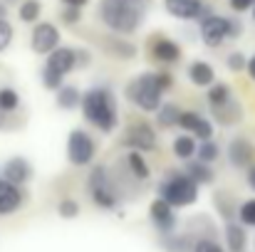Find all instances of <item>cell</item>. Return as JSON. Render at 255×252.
Here are the masks:
<instances>
[{"instance_id": "15", "label": "cell", "mask_w": 255, "mask_h": 252, "mask_svg": "<svg viewBox=\"0 0 255 252\" xmlns=\"http://www.w3.org/2000/svg\"><path fill=\"white\" fill-rule=\"evenodd\" d=\"M2 178L10 180V183H15V185L27 183V180L32 178V166H30V161L22 159V156L7 159V161L2 164Z\"/></svg>"}, {"instance_id": "32", "label": "cell", "mask_w": 255, "mask_h": 252, "mask_svg": "<svg viewBox=\"0 0 255 252\" xmlns=\"http://www.w3.org/2000/svg\"><path fill=\"white\" fill-rule=\"evenodd\" d=\"M62 82H65V75H57V72H52V70H47V67H42V86L45 89H60L62 86Z\"/></svg>"}, {"instance_id": "14", "label": "cell", "mask_w": 255, "mask_h": 252, "mask_svg": "<svg viewBox=\"0 0 255 252\" xmlns=\"http://www.w3.org/2000/svg\"><path fill=\"white\" fill-rule=\"evenodd\" d=\"M149 52H151L154 60H159V62H164V65H176V62L181 60V47H178L173 40L161 37V35L149 42Z\"/></svg>"}, {"instance_id": "35", "label": "cell", "mask_w": 255, "mask_h": 252, "mask_svg": "<svg viewBox=\"0 0 255 252\" xmlns=\"http://www.w3.org/2000/svg\"><path fill=\"white\" fill-rule=\"evenodd\" d=\"M246 55L243 52H231L228 57H226V67L231 70V72H241V70H246Z\"/></svg>"}, {"instance_id": "36", "label": "cell", "mask_w": 255, "mask_h": 252, "mask_svg": "<svg viewBox=\"0 0 255 252\" xmlns=\"http://www.w3.org/2000/svg\"><path fill=\"white\" fill-rule=\"evenodd\" d=\"M62 22L65 25H77L80 20H82V7H72V5H65V10H62Z\"/></svg>"}, {"instance_id": "31", "label": "cell", "mask_w": 255, "mask_h": 252, "mask_svg": "<svg viewBox=\"0 0 255 252\" xmlns=\"http://www.w3.org/2000/svg\"><path fill=\"white\" fill-rule=\"evenodd\" d=\"M57 213H60V218L72 220V218H77V215H80V203H77V200H72V198H65V200L57 205Z\"/></svg>"}, {"instance_id": "40", "label": "cell", "mask_w": 255, "mask_h": 252, "mask_svg": "<svg viewBox=\"0 0 255 252\" xmlns=\"http://www.w3.org/2000/svg\"><path fill=\"white\" fill-rule=\"evenodd\" d=\"M253 2L255 0H228V5H231L233 12H246V10L253 7Z\"/></svg>"}, {"instance_id": "42", "label": "cell", "mask_w": 255, "mask_h": 252, "mask_svg": "<svg viewBox=\"0 0 255 252\" xmlns=\"http://www.w3.org/2000/svg\"><path fill=\"white\" fill-rule=\"evenodd\" d=\"M246 72L251 75V80L255 82V55H251V57L246 60Z\"/></svg>"}, {"instance_id": "37", "label": "cell", "mask_w": 255, "mask_h": 252, "mask_svg": "<svg viewBox=\"0 0 255 252\" xmlns=\"http://www.w3.org/2000/svg\"><path fill=\"white\" fill-rule=\"evenodd\" d=\"M12 42V25L7 20H0V52H5Z\"/></svg>"}, {"instance_id": "39", "label": "cell", "mask_w": 255, "mask_h": 252, "mask_svg": "<svg viewBox=\"0 0 255 252\" xmlns=\"http://www.w3.org/2000/svg\"><path fill=\"white\" fill-rule=\"evenodd\" d=\"M154 80H156L161 91H169L173 86V75H169V72H154Z\"/></svg>"}, {"instance_id": "25", "label": "cell", "mask_w": 255, "mask_h": 252, "mask_svg": "<svg viewBox=\"0 0 255 252\" xmlns=\"http://www.w3.org/2000/svg\"><path fill=\"white\" fill-rule=\"evenodd\" d=\"M171 149H173V156H176V159L188 161V159H193V154H196V139H193L191 134H181V136L173 139Z\"/></svg>"}, {"instance_id": "27", "label": "cell", "mask_w": 255, "mask_h": 252, "mask_svg": "<svg viewBox=\"0 0 255 252\" xmlns=\"http://www.w3.org/2000/svg\"><path fill=\"white\" fill-rule=\"evenodd\" d=\"M40 15H42V2L40 0H20L17 2V17H20V22L32 25V22L40 20Z\"/></svg>"}, {"instance_id": "4", "label": "cell", "mask_w": 255, "mask_h": 252, "mask_svg": "<svg viewBox=\"0 0 255 252\" xmlns=\"http://www.w3.org/2000/svg\"><path fill=\"white\" fill-rule=\"evenodd\" d=\"M124 94L134 106H139L146 114H154L164 101V91L159 89V84L154 80V72H146V75H139L136 80H131L127 84Z\"/></svg>"}, {"instance_id": "20", "label": "cell", "mask_w": 255, "mask_h": 252, "mask_svg": "<svg viewBox=\"0 0 255 252\" xmlns=\"http://www.w3.org/2000/svg\"><path fill=\"white\" fill-rule=\"evenodd\" d=\"M183 173H186L191 180H196L198 185H203V183H213V178H216V173H213L211 164H203V161H198V159H188Z\"/></svg>"}, {"instance_id": "29", "label": "cell", "mask_w": 255, "mask_h": 252, "mask_svg": "<svg viewBox=\"0 0 255 252\" xmlns=\"http://www.w3.org/2000/svg\"><path fill=\"white\" fill-rule=\"evenodd\" d=\"M198 161H203V164H213V161H218V156H221V146L213 141V139H206V141H201V146H196V154H193Z\"/></svg>"}, {"instance_id": "44", "label": "cell", "mask_w": 255, "mask_h": 252, "mask_svg": "<svg viewBox=\"0 0 255 252\" xmlns=\"http://www.w3.org/2000/svg\"><path fill=\"white\" fill-rule=\"evenodd\" d=\"M248 185H251V188H255V166L248 168Z\"/></svg>"}, {"instance_id": "2", "label": "cell", "mask_w": 255, "mask_h": 252, "mask_svg": "<svg viewBox=\"0 0 255 252\" xmlns=\"http://www.w3.org/2000/svg\"><path fill=\"white\" fill-rule=\"evenodd\" d=\"M144 0H99V20L119 35L136 32L144 22Z\"/></svg>"}, {"instance_id": "9", "label": "cell", "mask_w": 255, "mask_h": 252, "mask_svg": "<svg viewBox=\"0 0 255 252\" xmlns=\"http://www.w3.org/2000/svg\"><path fill=\"white\" fill-rule=\"evenodd\" d=\"M124 144L134 151H151V149H156V131L151 129V124L136 121L127 129Z\"/></svg>"}, {"instance_id": "26", "label": "cell", "mask_w": 255, "mask_h": 252, "mask_svg": "<svg viewBox=\"0 0 255 252\" xmlns=\"http://www.w3.org/2000/svg\"><path fill=\"white\" fill-rule=\"evenodd\" d=\"M156 114V124L161 126V129H171V126H178V116H181V109L176 106V104H171V101H161V106L154 111Z\"/></svg>"}, {"instance_id": "7", "label": "cell", "mask_w": 255, "mask_h": 252, "mask_svg": "<svg viewBox=\"0 0 255 252\" xmlns=\"http://www.w3.org/2000/svg\"><path fill=\"white\" fill-rule=\"evenodd\" d=\"M94 141L85 129H72L67 136V161L72 166H89L94 159Z\"/></svg>"}, {"instance_id": "12", "label": "cell", "mask_w": 255, "mask_h": 252, "mask_svg": "<svg viewBox=\"0 0 255 252\" xmlns=\"http://www.w3.org/2000/svg\"><path fill=\"white\" fill-rule=\"evenodd\" d=\"M149 215H151V223L159 228V233H164V235L173 233V228H176V215H173V208H171L164 198H156V200L149 205Z\"/></svg>"}, {"instance_id": "41", "label": "cell", "mask_w": 255, "mask_h": 252, "mask_svg": "<svg viewBox=\"0 0 255 252\" xmlns=\"http://www.w3.org/2000/svg\"><path fill=\"white\" fill-rule=\"evenodd\" d=\"M75 52H77V67H85L89 62V52L87 50H75Z\"/></svg>"}, {"instance_id": "23", "label": "cell", "mask_w": 255, "mask_h": 252, "mask_svg": "<svg viewBox=\"0 0 255 252\" xmlns=\"http://www.w3.org/2000/svg\"><path fill=\"white\" fill-rule=\"evenodd\" d=\"M208 89V94H206V101H208V106L211 109H216V106H221V104H226V101H231L233 99V91H231V86L223 82H213L211 86H206Z\"/></svg>"}, {"instance_id": "24", "label": "cell", "mask_w": 255, "mask_h": 252, "mask_svg": "<svg viewBox=\"0 0 255 252\" xmlns=\"http://www.w3.org/2000/svg\"><path fill=\"white\" fill-rule=\"evenodd\" d=\"M211 114H213L216 121H221V124H236V121H241V106H238L236 99H231V101H226V104L211 109Z\"/></svg>"}, {"instance_id": "10", "label": "cell", "mask_w": 255, "mask_h": 252, "mask_svg": "<svg viewBox=\"0 0 255 252\" xmlns=\"http://www.w3.org/2000/svg\"><path fill=\"white\" fill-rule=\"evenodd\" d=\"M178 126H181L186 134H191L193 139H201V141L213 139V134H216L213 124H211L203 114H198V111H181Z\"/></svg>"}, {"instance_id": "3", "label": "cell", "mask_w": 255, "mask_h": 252, "mask_svg": "<svg viewBox=\"0 0 255 252\" xmlns=\"http://www.w3.org/2000/svg\"><path fill=\"white\" fill-rule=\"evenodd\" d=\"M159 198H164L171 208H183L198 200V183L191 180L186 173L171 170L159 185Z\"/></svg>"}, {"instance_id": "28", "label": "cell", "mask_w": 255, "mask_h": 252, "mask_svg": "<svg viewBox=\"0 0 255 252\" xmlns=\"http://www.w3.org/2000/svg\"><path fill=\"white\" fill-rule=\"evenodd\" d=\"M127 166L131 170V175H136L139 180H146V178H149V166H146L141 151H134V149H131V151L127 154Z\"/></svg>"}, {"instance_id": "16", "label": "cell", "mask_w": 255, "mask_h": 252, "mask_svg": "<svg viewBox=\"0 0 255 252\" xmlns=\"http://www.w3.org/2000/svg\"><path fill=\"white\" fill-rule=\"evenodd\" d=\"M253 156H255V149L248 139H243V136L231 139V144H228V161L236 168H248L253 164Z\"/></svg>"}, {"instance_id": "5", "label": "cell", "mask_w": 255, "mask_h": 252, "mask_svg": "<svg viewBox=\"0 0 255 252\" xmlns=\"http://www.w3.org/2000/svg\"><path fill=\"white\" fill-rule=\"evenodd\" d=\"M198 32H201V40L206 47H221L228 35H226V17L223 15H216L211 7L203 5L201 15H198Z\"/></svg>"}, {"instance_id": "34", "label": "cell", "mask_w": 255, "mask_h": 252, "mask_svg": "<svg viewBox=\"0 0 255 252\" xmlns=\"http://www.w3.org/2000/svg\"><path fill=\"white\" fill-rule=\"evenodd\" d=\"M226 35L228 40H238L243 35V22L241 17H226Z\"/></svg>"}, {"instance_id": "22", "label": "cell", "mask_w": 255, "mask_h": 252, "mask_svg": "<svg viewBox=\"0 0 255 252\" xmlns=\"http://www.w3.org/2000/svg\"><path fill=\"white\" fill-rule=\"evenodd\" d=\"M226 245L231 252H243L248 245V238H246V228L238 225V223H228L226 225Z\"/></svg>"}, {"instance_id": "6", "label": "cell", "mask_w": 255, "mask_h": 252, "mask_svg": "<svg viewBox=\"0 0 255 252\" xmlns=\"http://www.w3.org/2000/svg\"><path fill=\"white\" fill-rule=\"evenodd\" d=\"M87 190L92 195V200L104 208V210H112L117 208V195L112 190V183H109V175H107V168L104 166H94L89 178H87Z\"/></svg>"}, {"instance_id": "30", "label": "cell", "mask_w": 255, "mask_h": 252, "mask_svg": "<svg viewBox=\"0 0 255 252\" xmlns=\"http://www.w3.org/2000/svg\"><path fill=\"white\" fill-rule=\"evenodd\" d=\"M20 106V94H17V89H12V86H0V109L5 111V114H10V111H15Z\"/></svg>"}, {"instance_id": "11", "label": "cell", "mask_w": 255, "mask_h": 252, "mask_svg": "<svg viewBox=\"0 0 255 252\" xmlns=\"http://www.w3.org/2000/svg\"><path fill=\"white\" fill-rule=\"evenodd\" d=\"M47 70L57 72V75H70L72 70H77V52L75 47H55L52 52H47Z\"/></svg>"}, {"instance_id": "18", "label": "cell", "mask_w": 255, "mask_h": 252, "mask_svg": "<svg viewBox=\"0 0 255 252\" xmlns=\"http://www.w3.org/2000/svg\"><path fill=\"white\" fill-rule=\"evenodd\" d=\"M188 80L196 84V86H211V84L216 82V70L208 62H203V60L191 62L188 65Z\"/></svg>"}, {"instance_id": "47", "label": "cell", "mask_w": 255, "mask_h": 252, "mask_svg": "<svg viewBox=\"0 0 255 252\" xmlns=\"http://www.w3.org/2000/svg\"><path fill=\"white\" fill-rule=\"evenodd\" d=\"M2 2H5V5L10 7V5H15V2H20V0H2Z\"/></svg>"}, {"instance_id": "17", "label": "cell", "mask_w": 255, "mask_h": 252, "mask_svg": "<svg viewBox=\"0 0 255 252\" xmlns=\"http://www.w3.org/2000/svg\"><path fill=\"white\" fill-rule=\"evenodd\" d=\"M164 7L176 20H198L203 0H164Z\"/></svg>"}, {"instance_id": "43", "label": "cell", "mask_w": 255, "mask_h": 252, "mask_svg": "<svg viewBox=\"0 0 255 252\" xmlns=\"http://www.w3.org/2000/svg\"><path fill=\"white\" fill-rule=\"evenodd\" d=\"M65 5H72V7H85L89 0H62Z\"/></svg>"}, {"instance_id": "33", "label": "cell", "mask_w": 255, "mask_h": 252, "mask_svg": "<svg viewBox=\"0 0 255 252\" xmlns=\"http://www.w3.org/2000/svg\"><path fill=\"white\" fill-rule=\"evenodd\" d=\"M238 218H241V225H251L255 228V200H246L238 210Z\"/></svg>"}, {"instance_id": "38", "label": "cell", "mask_w": 255, "mask_h": 252, "mask_svg": "<svg viewBox=\"0 0 255 252\" xmlns=\"http://www.w3.org/2000/svg\"><path fill=\"white\" fill-rule=\"evenodd\" d=\"M193 252H226L216 240H198L196 243V248H193Z\"/></svg>"}, {"instance_id": "21", "label": "cell", "mask_w": 255, "mask_h": 252, "mask_svg": "<svg viewBox=\"0 0 255 252\" xmlns=\"http://www.w3.org/2000/svg\"><path fill=\"white\" fill-rule=\"evenodd\" d=\"M80 99H82V91H80L75 84H62V86L57 89V96H55L57 106L65 109V111H72L75 106H80Z\"/></svg>"}, {"instance_id": "8", "label": "cell", "mask_w": 255, "mask_h": 252, "mask_svg": "<svg viewBox=\"0 0 255 252\" xmlns=\"http://www.w3.org/2000/svg\"><path fill=\"white\" fill-rule=\"evenodd\" d=\"M60 40H62V35H60L57 25H52V22H35L32 35H30V47L37 55H47V52H52L60 45Z\"/></svg>"}, {"instance_id": "19", "label": "cell", "mask_w": 255, "mask_h": 252, "mask_svg": "<svg viewBox=\"0 0 255 252\" xmlns=\"http://www.w3.org/2000/svg\"><path fill=\"white\" fill-rule=\"evenodd\" d=\"M102 47H104L112 57H117V60H131V57L136 55V47H134L131 42H127L124 37H104V40H102Z\"/></svg>"}, {"instance_id": "1", "label": "cell", "mask_w": 255, "mask_h": 252, "mask_svg": "<svg viewBox=\"0 0 255 252\" xmlns=\"http://www.w3.org/2000/svg\"><path fill=\"white\" fill-rule=\"evenodd\" d=\"M80 106H82L85 121L92 124L94 129H99L102 134H112L119 126L117 99L107 86H89L87 91H82Z\"/></svg>"}, {"instance_id": "48", "label": "cell", "mask_w": 255, "mask_h": 252, "mask_svg": "<svg viewBox=\"0 0 255 252\" xmlns=\"http://www.w3.org/2000/svg\"><path fill=\"white\" fill-rule=\"evenodd\" d=\"M251 10H253V22H255V2H253V7H251Z\"/></svg>"}, {"instance_id": "45", "label": "cell", "mask_w": 255, "mask_h": 252, "mask_svg": "<svg viewBox=\"0 0 255 252\" xmlns=\"http://www.w3.org/2000/svg\"><path fill=\"white\" fill-rule=\"evenodd\" d=\"M0 20H7V5L0 0Z\"/></svg>"}, {"instance_id": "46", "label": "cell", "mask_w": 255, "mask_h": 252, "mask_svg": "<svg viewBox=\"0 0 255 252\" xmlns=\"http://www.w3.org/2000/svg\"><path fill=\"white\" fill-rule=\"evenodd\" d=\"M5 119H7V116H5V111H2V109H0V129H2V126H5Z\"/></svg>"}, {"instance_id": "13", "label": "cell", "mask_w": 255, "mask_h": 252, "mask_svg": "<svg viewBox=\"0 0 255 252\" xmlns=\"http://www.w3.org/2000/svg\"><path fill=\"white\" fill-rule=\"evenodd\" d=\"M22 200H25L22 188L5 180V178H0V215H10V213L20 210Z\"/></svg>"}]
</instances>
